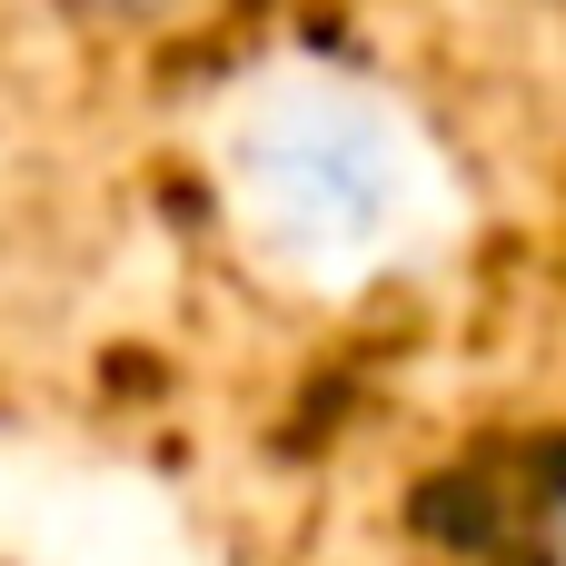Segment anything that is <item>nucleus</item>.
<instances>
[{"label":"nucleus","instance_id":"obj_1","mask_svg":"<svg viewBox=\"0 0 566 566\" xmlns=\"http://www.w3.org/2000/svg\"><path fill=\"white\" fill-rule=\"evenodd\" d=\"M70 10H149V0H70Z\"/></svg>","mask_w":566,"mask_h":566}]
</instances>
